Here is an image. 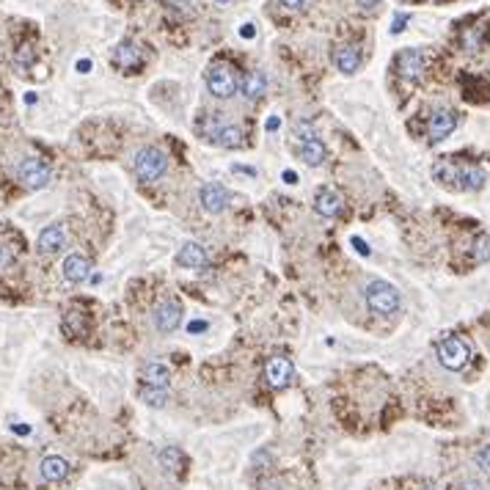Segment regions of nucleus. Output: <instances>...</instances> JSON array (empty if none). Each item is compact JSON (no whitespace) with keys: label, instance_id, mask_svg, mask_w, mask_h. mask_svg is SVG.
<instances>
[{"label":"nucleus","instance_id":"nucleus-25","mask_svg":"<svg viewBox=\"0 0 490 490\" xmlns=\"http://www.w3.org/2000/svg\"><path fill=\"white\" fill-rule=\"evenodd\" d=\"M33 61H36V50H33V44H19V50L14 53V67L22 72H28L33 67Z\"/></svg>","mask_w":490,"mask_h":490},{"label":"nucleus","instance_id":"nucleus-6","mask_svg":"<svg viewBox=\"0 0 490 490\" xmlns=\"http://www.w3.org/2000/svg\"><path fill=\"white\" fill-rule=\"evenodd\" d=\"M237 85H240V80H237V72L231 70V64L218 61L207 70V88H210L212 97L229 99V97H234Z\"/></svg>","mask_w":490,"mask_h":490},{"label":"nucleus","instance_id":"nucleus-8","mask_svg":"<svg viewBox=\"0 0 490 490\" xmlns=\"http://www.w3.org/2000/svg\"><path fill=\"white\" fill-rule=\"evenodd\" d=\"M111 64H113L116 70L130 74V72H136L140 64H143V53H140V47L133 39H124V42L116 44V50H113V56H111Z\"/></svg>","mask_w":490,"mask_h":490},{"label":"nucleus","instance_id":"nucleus-17","mask_svg":"<svg viewBox=\"0 0 490 490\" xmlns=\"http://www.w3.org/2000/svg\"><path fill=\"white\" fill-rule=\"evenodd\" d=\"M140 377H143V386H154V389H165V386H168V380H171L168 366H165V364H157V361L143 364Z\"/></svg>","mask_w":490,"mask_h":490},{"label":"nucleus","instance_id":"nucleus-13","mask_svg":"<svg viewBox=\"0 0 490 490\" xmlns=\"http://www.w3.org/2000/svg\"><path fill=\"white\" fill-rule=\"evenodd\" d=\"M199 202H202V207L207 212H223L229 207V193L220 188V185H204L202 190H199Z\"/></svg>","mask_w":490,"mask_h":490},{"label":"nucleus","instance_id":"nucleus-30","mask_svg":"<svg viewBox=\"0 0 490 490\" xmlns=\"http://www.w3.org/2000/svg\"><path fill=\"white\" fill-rule=\"evenodd\" d=\"M11 262H14V248L0 240V270H6Z\"/></svg>","mask_w":490,"mask_h":490},{"label":"nucleus","instance_id":"nucleus-19","mask_svg":"<svg viewBox=\"0 0 490 490\" xmlns=\"http://www.w3.org/2000/svg\"><path fill=\"white\" fill-rule=\"evenodd\" d=\"M265 88H268V80H265V74H262L259 70L248 72V74L243 77V83H240L243 97H245V99H251V102H256V99L265 94Z\"/></svg>","mask_w":490,"mask_h":490},{"label":"nucleus","instance_id":"nucleus-12","mask_svg":"<svg viewBox=\"0 0 490 490\" xmlns=\"http://www.w3.org/2000/svg\"><path fill=\"white\" fill-rule=\"evenodd\" d=\"M314 210H317V215H322V218L339 215V212H342V196H339V190H334V188H320L317 196H314Z\"/></svg>","mask_w":490,"mask_h":490},{"label":"nucleus","instance_id":"nucleus-21","mask_svg":"<svg viewBox=\"0 0 490 490\" xmlns=\"http://www.w3.org/2000/svg\"><path fill=\"white\" fill-rule=\"evenodd\" d=\"M358 64H361V53H358L355 44H342L336 50V67H339V72L352 74V72L358 70Z\"/></svg>","mask_w":490,"mask_h":490},{"label":"nucleus","instance_id":"nucleus-32","mask_svg":"<svg viewBox=\"0 0 490 490\" xmlns=\"http://www.w3.org/2000/svg\"><path fill=\"white\" fill-rule=\"evenodd\" d=\"M408 19H411L408 14H397V19H394V28H391V31H394V33H400V31H405V25H408Z\"/></svg>","mask_w":490,"mask_h":490},{"label":"nucleus","instance_id":"nucleus-39","mask_svg":"<svg viewBox=\"0 0 490 490\" xmlns=\"http://www.w3.org/2000/svg\"><path fill=\"white\" fill-rule=\"evenodd\" d=\"M284 182L295 185V182H297V174H295V171H284Z\"/></svg>","mask_w":490,"mask_h":490},{"label":"nucleus","instance_id":"nucleus-3","mask_svg":"<svg viewBox=\"0 0 490 490\" xmlns=\"http://www.w3.org/2000/svg\"><path fill=\"white\" fill-rule=\"evenodd\" d=\"M366 306L375 314H394L400 309V292L389 281H372L366 286Z\"/></svg>","mask_w":490,"mask_h":490},{"label":"nucleus","instance_id":"nucleus-41","mask_svg":"<svg viewBox=\"0 0 490 490\" xmlns=\"http://www.w3.org/2000/svg\"><path fill=\"white\" fill-rule=\"evenodd\" d=\"M91 70V61H77V72H88Z\"/></svg>","mask_w":490,"mask_h":490},{"label":"nucleus","instance_id":"nucleus-28","mask_svg":"<svg viewBox=\"0 0 490 490\" xmlns=\"http://www.w3.org/2000/svg\"><path fill=\"white\" fill-rule=\"evenodd\" d=\"M474 463H477L482 471H488V474H490V443H482V446L477 449V455H474Z\"/></svg>","mask_w":490,"mask_h":490},{"label":"nucleus","instance_id":"nucleus-31","mask_svg":"<svg viewBox=\"0 0 490 490\" xmlns=\"http://www.w3.org/2000/svg\"><path fill=\"white\" fill-rule=\"evenodd\" d=\"M358 6H361V11H366V14H372V11H377V6H380V0H355Z\"/></svg>","mask_w":490,"mask_h":490},{"label":"nucleus","instance_id":"nucleus-11","mask_svg":"<svg viewBox=\"0 0 490 490\" xmlns=\"http://www.w3.org/2000/svg\"><path fill=\"white\" fill-rule=\"evenodd\" d=\"M292 375H295V366H292V361H289V358H284V355L270 358V361H268V366H265V377H268V383H270L273 389H284V386H289Z\"/></svg>","mask_w":490,"mask_h":490},{"label":"nucleus","instance_id":"nucleus-18","mask_svg":"<svg viewBox=\"0 0 490 490\" xmlns=\"http://www.w3.org/2000/svg\"><path fill=\"white\" fill-rule=\"evenodd\" d=\"M88 273H91V265H88V259L85 256H80V254H70L67 259H64V279L72 281V284H80V281L88 279Z\"/></svg>","mask_w":490,"mask_h":490},{"label":"nucleus","instance_id":"nucleus-22","mask_svg":"<svg viewBox=\"0 0 490 490\" xmlns=\"http://www.w3.org/2000/svg\"><path fill=\"white\" fill-rule=\"evenodd\" d=\"M215 143H218V146H226V149H243V146H245V133H243L240 127H234V124H226V127H220Z\"/></svg>","mask_w":490,"mask_h":490},{"label":"nucleus","instance_id":"nucleus-42","mask_svg":"<svg viewBox=\"0 0 490 490\" xmlns=\"http://www.w3.org/2000/svg\"><path fill=\"white\" fill-rule=\"evenodd\" d=\"M279 119H270V122H268V130H279Z\"/></svg>","mask_w":490,"mask_h":490},{"label":"nucleus","instance_id":"nucleus-37","mask_svg":"<svg viewBox=\"0 0 490 490\" xmlns=\"http://www.w3.org/2000/svg\"><path fill=\"white\" fill-rule=\"evenodd\" d=\"M231 171H234V174H248V177H254V174H256L254 168H245V165H231Z\"/></svg>","mask_w":490,"mask_h":490},{"label":"nucleus","instance_id":"nucleus-34","mask_svg":"<svg viewBox=\"0 0 490 490\" xmlns=\"http://www.w3.org/2000/svg\"><path fill=\"white\" fill-rule=\"evenodd\" d=\"M188 331H190V334H199V331H207V320H193V322L188 325Z\"/></svg>","mask_w":490,"mask_h":490},{"label":"nucleus","instance_id":"nucleus-26","mask_svg":"<svg viewBox=\"0 0 490 490\" xmlns=\"http://www.w3.org/2000/svg\"><path fill=\"white\" fill-rule=\"evenodd\" d=\"M220 122L215 119V113H210V116H202L199 119V124H196V133H202V138H207V140H215L218 138V133H220Z\"/></svg>","mask_w":490,"mask_h":490},{"label":"nucleus","instance_id":"nucleus-40","mask_svg":"<svg viewBox=\"0 0 490 490\" xmlns=\"http://www.w3.org/2000/svg\"><path fill=\"white\" fill-rule=\"evenodd\" d=\"M14 432H19V435H28V432H31V427H28V424H17V427H14Z\"/></svg>","mask_w":490,"mask_h":490},{"label":"nucleus","instance_id":"nucleus-33","mask_svg":"<svg viewBox=\"0 0 490 490\" xmlns=\"http://www.w3.org/2000/svg\"><path fill=\"white\" fill-rule=\"evenodd\" d=\"M352 248H355L361 256H369V245H366L361 237H352Z\"/></svg>","mask_w":490,"mask_h":490},{"label":"nucleus","instance_id":"nucleus-43","mask_svg":"<svg viewBox=\"0 0 490 490\" xmlns=\"http://www.w3.org/2000/svg\"><path fill=\"white\" fill-rule=\"evenodd\" d=\"M215 3H231V0H215Z\"/></svg>","mask_w":490,"mask_h":490},{"label":"nucleus","instance_id":"nucleus-7","mask_svg":"<svg viewBox=\"0 0 490 490\" xmlns=\"http://www.w3.org/2000/svg\"><path fill=\"white\" fill-rule=\"evenodd\" d=\"M424 53H419V50H402L397 58H394V70H397V74L405 80V83H419L421 74H424Z\"/></svg>","mask_w":490,"mask_h":490},{"label":"nucleus","instance_id":"nucleus-35","mask_svg":"<svg viewBox=\"0 0 490 490\" xmlns=\"http://www.w3.org/2000/svg\"><path fill=\"white\" fill-rule=\"evenodd\" d=\"M463 490H485V488H482V482H477V480H466V482H463Z\"/></svg>","mask_w":490,"mask_h":490},{"label":"nucleus","instance_id":"nucleus-14","mask_svg":"<svg viewBox=\"0 0 490 490\" xmlns=\"http://www.w3.org/2000/svg\"><path fill=\"white\" fill-rule=\"evenodd\" d=\"M64 245H67V234H64V226H58V223L47 226V229L39 234V251H42L44 256L58 254Z\"/></svg>","mask_w":490,"mask_h":490},{"label":"nucleus","instance_id":"nucleus-10","mask_svg":"<svg viewBox=\"0 0 490 490\" xmlns=\"http://www.w3.org/2000/svg\"><path fill=\"white\" fill-rule=\"evenodd\" d=\"M179 320H182V309H179L177 300H160L157 303V309H154V325H157V331L171 334L179 325Z\"/></svg>","mask_w":490,"mask_h":490},{"label":"nucleus","instance_id":"nucleus-27","mask_svg":"<svg viewBox=\"0 0 490 490\" xmlns=\"http://www.w3.org/2000/svg\"><path fill=\"white\" fill-rule=\"evenodd\" d=\"M140 400L146 405H165V389H154V386H143L140 389Z\"/></svg>","mask_w":490,"mask_h":490},{"label":"nucleus","instance_id":"nucleus-20","mask_svg":"<svg viewBox=\"0 0 490 490\" xmlns=\"http://www.w3.org/2000/svg\"><path fill=\"white\" fill-rule=\"evenodd\" d=\"M67 474H70V463H67L64 457L50 455V457L42 460V477H44L47 482H61Z\"/></svg>","mask_w":490,"mask_h":490},{"label":"nucleus","instance_id":"nucleus-23","mask_svg":"<svg viewBox=\"0 0 490 490\" xmlns=\"http://www.w3.org/2000/svg\"><path fill=\"white\" fill-rule=\"evenodd\" d=\"M157 463H160L168 474H174V471H179V466H182V452H179L177 446H165V449L157 455Z\"/></svg>","mask_w":490,"mask_h":490},{"label":"nucleus","instance_id":"nucleus-4","mask_svg":"<svg viewBox=\"0 0 490 490\" xmlns=\"http://www.w3.org/2000/svg\"><path fill=\"white\" fill-rule=\"evenodd\" d=\"M168 168L165 154L157 146H143L136 152V174L140 182H157Z\"/></svg>","mask_w":490,"mask_h":490},{"label":"nucleus","instance_id":"nucleus-16","mask_svg":"<svg viewBox=\"0 0 490 490\" xmlns=\"http://www.w3.org/2000/svg\"><path fill=\"white\" fill-rule=\"evenodd\" d=\"M325 154H328V149H325V143L320 138L300 140V146H297V157H300L306 165H311V168L322 165V163H325Z\"/></svg>","mask_w":490,"mask_h":490},{"label":"nucleus","instance_id":"nucleus-2","mask_svg":"<svg viewBox=\"0 0 490 490\" xmlns=\"http://www.w3.org/2000/svg\"><path fill=\"white\" fill-rule=\"evenodd\" d=\"M17 179L28 188V190H42V188H47L50 185V179H53V171H50V165L44 163V160H39V157H22L19 163H17Z\"/></svg>","mask_w":490,"mask_h":490},{"label":"nucleus","instance_id":"nucleus-15","mask_svg":"<svg viewBox=\"0 0 490 490\" xmlns=\"http://www.w3.org/2000/svg\"><path fill=\"white\" fill-rule=\"evenodd\" d=\"M177 262H179V268H190V270L204 268L207 265V248L199 245V243H185L177 254Z\"/></svg>","mask_w":490,"mask_h":490},{"label":"nucleus","instance_id":"nucleus-38","mask_svg":"<svg viewBox=\"0 0 490 490\" xmlns=\"http://www.w3.org/2000/svg\"><path fill=\"white\" fill-rule=\"evenodd\" d=\"M240 33H243L245 39H254V33H256V31H254V25H243V28H240Z\"/></svg>","mask_w":490,"mask_h":490},{"label":"nucleus","instance_id":"nucleus-1","mask_svg":"<svg viewBox=\"0 0 490 490\" xmlns=\"http://www.w3.org/2000/svg\"><path fill=\"white\" fill-rule=\"evenodd\" d=\"M432 177L441 185H449V188H457V190H480L485 185V179H488L480 165H457L452 160L435 163Z\"/></svg>","mask_w":490,"mask_h":490},{"label":"nucleus","instance_id":"nucleus-29","mask_svg":"<svg viewBox=\"0 0 490 490\" xmlns=\"http://www.w3.org/2000/svg\"><path fill=\"white\" fill-rule=\"evenodd\" d=\"M474 248H477V251H474V259H477V262H488L490 259V237H480Z\"/></svg>","mask_w":490,"mask_h":490},{"label":"nucleus","instance_id":"nucleus-24","mask_svg":"<svg viewBox=\"0 0 490 490\" xmlns=\"http://www.w3.org/2000/svg\"><path fill=\"white\" fill-rule=\"evenodd\" d=\"M64 331H67V336H80L85 331V314L77 309H70L64 317Z\"/></svg>","mask_w":490,"mask_h":490},{"label":"nucleus","instance_id":"nucleus-5","mask_svg":"<svg viewBox=\"0 0 490 490\" xmlns=\"http://www.w3.org/2000/svg\"><path fill=\"white\" fill-rule=\"evenodd\" d=\"M435 352H438V361H441L446 369H452V372L463 369V366L471 361V345H468L466 339H460V336H446V339H441Z\"/></svg>","mask_w":490,"mask_h":490},{"label":"nucleus","instance_id":"nucleus-36","mask_svg":"<svg viewBox=\"0 0 490 490\" xmlns=\"http://www.w3.org/2000/svg\"><path fill=\"white\" fill-rule=\"evenodd\" d=\"M279 3L284 6V8H300L306 0H279Z\"/></svg>","mask_w":490,"mask_h":490},{"label":"nucleus","instance_id":"nucleus-9","mask_svg":"<svg viewBox=\"0 0 490 490\" xmlns=\"http://www.w3.org/2000/svg\"><path fill=\"white\" fill-rule=\"evenodd\" d=\"M457 122L460 119H457L455 111H449V108L435 111L430 116V124H427V138H430V143H438V140H443L446 136H452L455 127H457Z\"/></svg>","mask_w":490,"mask_h":490}]
</instances>
